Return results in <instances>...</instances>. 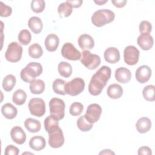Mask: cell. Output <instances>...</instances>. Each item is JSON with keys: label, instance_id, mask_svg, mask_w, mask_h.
Listing matches in <instances>:
<instances>
[{"label": "cell", "instance_id": "6da1fadb", "mask_svg": "<svg viewBox=\"0 0 155 155\" xmlns=\"http://www.w3.org/2000/svg\"><path fill=\"white\" fill-rule=\"evenodd\" d=\"M111 68L104 65L91 77L88 85V91L93 96L100 94L111 77Z\"/></svg>", "mask_w": 155, "mask_h": 155}, {"label": "cell", "instance_id": "7a4b0ae2", "mask_svg": "<svg viewBox=\"0 0 155 155\" xmlns=\"http://www.w3.org/2000/svg\"><path fill=\"white\" fill-rule=\"evenodd\" d=\"M42 67L39 62H31L28 64L25 68L22 69L20 76L22 80L25 82L30 83L35 78L41 74Z\"/></svg>", "mask_w": 155, "mask_h": 155}, {"label": "cell", "instance_id": "3957f363", "mask_svg": "<svg viewBox=\"0 0 155 155\" xmlns=\"http://www.w3.org/2000/svg\"><path fill=\"white\" fill-rule=\"evenodd\" d=\"M114 13L109 9L97 10L92 15L91 22L97 27H102L113 22L114 19Z\"/></svg>", "mask_w": 155, "mask_h": 155}, {"label": "cell", "instance_id": "277c9868", "mask_svg": "<svg viewBox=\"0 0 155 155\" xmlns=\"http://www.w3.org/2000/svg\"><path fill=\"white\" fill-rule=\"evenodd\" d=\"M50 115L55 117L59 120L64 118L65 116V105L63 100L53 97L49 102Z\"/></svg>", "mask_w": 155, "mask_h": 155}, {"label": "cell", "instance_id": "5b68a950", "mask_svg": "<svg viewBox=\"0 0 155 155\" xmlns=\"http://www.w3.org/2000/svg\"><path fill=\"white\" fill-rule=\"evenodd\" d=\"M22 47L16 42H12L8 45L5 53V58L10 62H18L22 57Z\"/></svg>", "mask_w": 155, "mask_h": 155}, {"label": "cell", "instance_id": "8992f818", "mask_svg": "<svg viewBox=\"0 0 155 155\" xmlns=\"http://www.w3.org/2000/svg\"><path fill=\"white\" fill-rule=\"evenodd\" d=\"M82 54L81 62L88 69L94 70L101 64V60L98 55L93 54L87 50H84Z\"/></svg>", "mask_w": 155, "mask_h": 155}, {"label": "cell", "instance_id": "52a82bcc", "mask_svg": "<svg viewBox=\"0 0 155 155\" xmlns=\"http://www.w3.org/2000/svg\"><path fill=\"white\" fill-rule=\"evenodd\" d=\"M85 88L84 80L81 78L73 79L68 82H66L65 91L67 94L75 96L81 93Z\"/></svg>", "mask_w": 155, "mask_h": 155}, {"label": "cell", "instance_id": "ba28073f", "mask_svg": "<svg viewBox=\"0 0 155 155\" xmlns=\"http://www.w3.org/2000/svg\"><path fill=\"white\" fill-rule=\"evenodd\" d=\"M28 107L31 114L35 116L41 117L45 113V104L41 98L34 97L31 99Z\"/></svg>", "mask_w": 155, "mask_h": 155}, {"label": "cell", "instance_id": "9c48e42d", "mask_svg": "<svg viewBox=\"0 0 155 155\" xmlns=\"http://www.w3.org/2000/svg\"><path fill=\"white\" fill-rule=\"evenodd\" d=\"M61 54L65 59L70 61H77L81 58V52L70 42H66L63 45Z\"/></svg>", "mask_w": 155, "mask_h": 155}, {"label": "cell", "instance_id": "30bf717a", "mask_svg": "<svg viewBox=\"0 0 155 155\" xmlns=\"http://www.w3.org/2000/svg\"><path fill=\"white\" fill-rule=\"evenodd\" d=\"M139 50L133 45L126 47L124 51V59L125 62L129 65H136L139 61Z\"/></svg>", "mask_w": 155, "mask_h": 155}, {"label": "cell", "instance_id": "8fae6325", "mask_svg": "<svg viewBox=\"0 0 155 155\" xmlns=\"http://www.w3.org/2000/svg\"><path fill=\"white\" fill-rule=\"evenodd\" d=\"M101 113V107L97 104H91L88 106L84 116L90 123L94 124L99 120Z\"/></svg>", "mask_w": 155, "mask_h": 155}, {"label": "cell", "instance_id": "7c38bea8", "mask_svg": "<svg viewBox=\"0 0 155 155\" xmlns=\"http://www.w3.org/2000/svg\"><path fill=\"white\" fill-rule=\"evenodd\" d=\"M64 143V137L62 130L58 128L55 131L49 133L48 144L53 148H58L63 145Z\"/></svg>", "mask_w": 155, "mask_h": 155}, {"label": "cell", "instance_id": "4fadbf2b", "mask_svg": "<svg viewBox=\"0 0 155 155\" xmlns=\"http://www.w3.org/2000/svg\"><path fill=\"white\" fill-rule=\"evenodd\" d=\"M136 80L140 84H144L149 81L151 76V69L148 65H142L136 71Z\"/></svg>", "mask_w": 155, "mask_h": 155}, {"label": "cell", "instance_id": "5bb4252c", "mask_svg": "<svg viewBox=\"0 0 155 155\" xmlns=\"http://www.w3.org/2000/svg\"><path fill=\"white\" fill-rule=\"evenodd\" d=\"M138 45L143 50H150L154 44L153 38L150 34L142 33L140 34L137 39Z\"/></svg>", "mask_w": 155, "mask_h": 155}, {"label": "cell", "instance_id": "9a60e30c", "mask_svg": "<svg viewBox=\"0 0 155 155\" xmlns=\"http://www.w3.org/2000/svg\"><path fill=\"white\" fill-rule=\"evenodd\" d=\"M10 136L12 140L18 145L23 144L26 140L25 133L19 126H15L12 128Z\"/></svg>", "mask_w": 155, "mask_h": 155}, {"label": "cell", "instance_id": "2e32d148", "mask_svg": "<svg viewBox=\"0 0 155 155\" xmlns=\"http://www.w3.org/2000/svg\"><path fill=\"white\" fill-rule=\"evenodd\" d=\"M105 61L110 64H115L120 60V53L116 47H109L107 48L104 53Z\"/></svg>", "mask_w": 155, "mask_h": 155}, {"label": "cell", "instance_id": "e0dca14e", "mask_svg": "<svg viewBox=\"0 0 155 155\" xmlns=\"http://www.w3.org/2000/svg\"><path fill=\"white\" fill-rule=\"evenodd\" d=\"M115 78L120 83H128L131 78V71L125 67H119L115 71Z\"/></svg>", "mask_w": 155, "mask_h": 155}, {"label": "cell", "instance_id": "ac0fdd59", "mask_svg": "<svg viewBox=\"0 0 155 155\" xmlns=\"http://www.w3.org/2000/svg\"><path fill=\"white\" fill-rule=\"evenodd\" d=\"M78 44L82 50H91L94 46V41L90 35L85 33L79 36Z\"/></svg>", "mask_w": 155, "mask_h": 155}, {"label": "cell", "instance_id": "d6986e66", "mask_svg": "<svg viewBox=\"0 0 155 155\" xmlns=\"http://www.w3.org/2000/svg\"><path fill=\"white\" fill-rule=\"evenodd\" d=\"M59 43V39L58 36L53 33L49 34L47 36L44 44L45 48L48 51H54L56 50Z\"/></svg>", "mask_w": 155, "mask_h": 155}, {"label": "cell", "instance_id": "ffe728a7", "mask_svg": "<svg viewBox=\"0 0 155 155\" xmlns=\"http://www.w3.org/2000/svg\"><path fill=\"white\" fill-rule=\"evenodd\" d=\"M151 127V121L147 117L140 118L136 124V128L140 133H145L148 132Z\"/></svg>", "mask_w": 155, "mask_h": 155}, {"label": "cell", "instance_id": "44dd1931", "mask_svg": "<svg viewBox=\"0 0 155 155\" xmlns=\"http://www.w3.org/2000/svg\"><path fill=\"white\" fill-rule=\"evenodd\" d=\"M45 145L46 142L45 139L40 136H33L29 141L30 147L35 151H40L44 149Z\"/></svg>", "mask_w": 155, "mask_h": 155}, {"label": "cell", "instance_id": "7402d4cb", "mask_svg": "<svg viewBox=\"0 0 155 155\" xmlns=\"http://www.w3.org/2000/svg\"><path fill=\"white\" fill-rule=\"evenodd\" d=\"M28 26L35 34L41 33L43 28V24L41 19L37 16H32L28 19Z\"/></svg>", "mask_w": 155, "mask_h": 155}, {"label": "cell", "instance_id": "603a6c76", "mask_svg": "<svg viewBox=\"0 0 155 155\" xmlns=\"http://www.w3.org/2000/svg\"><path fill=\"white\" fill-rule=\"evenodd\" d=\"M1 113L2 115L8 119L15 118L17 114V108L10 103H6L1 107Z\"/></svg>", "mask_w": 155, "mask_h": 155}, {"label": "cell", "instance_id": "cb8c5ba5", "mask_svg": "<svg viewBox=\"0 0 155 155\" xmlns=\"http://www.w3.org/2000/svg\"><path fill=\"white\" fill-rule=\"evenodd\" d=\"M44 124L45 129L48 134L59 128V120L51 115H50L45 119Z\"/></svg>", "mask_w": 155, "mask_h": 155}, {"label": "cell", "instance_id": "d4e9b609", "mask_svg": "<svg viewBox=\"0 0 155 155\" xmlns=\"http://www.w3.org/2000/svg\"><path fill=\"white\" fill-rule=\"evenodd\" d=\"M107 93L110 98L114 99H119L123 94V88L117 84H113L108 86Z\"/></svg>", "mask_w": 155, "mask_h": 155}, {"label": "cell", "instance_id": "484cf974", "mask_svg": "<svg viewBox=\"0 0 155 155\" xmlns=\"http://www.w3.org/2000/svg\"><path fill=\"white\" fill-rule=\"evenodd\" d=\"M24 126L25 128L31 133H37L40 131L41 128V122L35 119L29 117L24 122Z\"/></svg>", "mask_w": 155, "mask_h": 155}, {"label": "cell", "instance_id": "4316f807", "mask_svg": "<svg viewBox=\"0 0 155 155\" xmlns=\"http://www.w3.org/2000/svg\"><path fill=\"white\" fill-rule=\"evenodd\" d=\"M29 88L31 93L41 94L45 90V83L41 79H35L30 83Z\"/></svg>", "mask_w": 155, "mask_h": 155}, {"label": "cell", "instance_id": "83f0119b", "mask_svg": "<svg viewBox=\"0 0 155 155\" xmlns=\"http://www.w3.org/2000/svg\"><path fill=\"white\" fill-rule=\"evenodd\" d=\"M58 70L61 76L68 78L71 75L72 67L69 63L65 61H61L58 64Z\"/></svg>", "mask_w": 155, "mask_h": 155}, {"label": "cell", "instance_id": "f1b7e54d", "mask_svg": "<svg viewBox=\"0 0 155 155\" xmlns=\"http://www.w3.org/2000/svg\"><path fill=\"white\" fill-rule=\"evenodd\" d=\"M66 82L61 79H56L54 81L52 84V88L54 92L61 95H65L67 94L65 91Z\"/></svg>", "mask_w": 155, "mask_h": 155}, {"label": "cell", "instance_id": "f546056e", "mask_svg": "<svg viewBox=\"0 0 155 155\" xmlns=\"http://www.w3.org/2000/svg\"><path fill=\"white\" fill-rule=\"evenodd\" d=\"M27 99V94L24 90L22 89L16 90L12 96L13 102L17 105H23Z\"/></svg>", "mask_w": 155, "mask_h": 155}, {"label": "cell", "instance_id": "4dcf8cb0", "mask_svg": "<svg viewBox=\"0 0 155 155\" xmlns=\"http://www.w3.org/2000/svg\"><path fill=\"white\" fill-rule=\"evenodd\" d=\"M72 10L73 7L67 1L61 3L58 8V12L61 18L69 16L71 14Z\"/></svg>", "mask_w": 155, "mask_h": 155}, {"label": "cell", "instance_id": "1f68e13d", "mask_svg": "<svg viewBox=\"0 0 155 155\" xmlns=\"http://www.w3.org/2000/svg\"><path fill=\"white\" fill-rule=\"evenodd\" d=\"M28 53L31 58L33 59H38L42 56L43 51L41 46L39 44L35 43L28 47Z\"/></svg>", "mask_w": 155, "mask_h": 155}, {"label": "cell", "instance_id": "d6a6232c", "mask_svg": "<svg viewBox=\"0 0 155 155\" xmlns=\"http://www.w3.org/2000/svg\"><path fill=\"white\" fill-rule=\"evenodd\" d=\"M16 84V78L13 74L7 75L3 79L2 87L6 91H10L12 90Z\"/></svg>", "mask_w": 155, "mask_h": 155}, {"label": "cell", "instance_id": "836d02e7", "mask_svg": "<svg viewBox=\"0 0 155 155\" xmlns=\"http://www.w3.org/2000/svg\"><path fill=\"white\" fill-rule=\"evenodd\" d=\"M76 124L78 128L82 131H88L92 128L93 126V124L90 123L85 119L84 115L80 116L78 118Z\"/></svg>", "mask_w": 155, "mask_h": 155}, {"label": "cell", "instance_id": "e575fe53", "mask_svg": "<svg viewBox=\"0 0 155 155\" xmlns=\"http://www.w3.org/2000/svg\"><path fill=\"white\" fill-rule=\"evenodd\" d=\"M154 90L155 87L153 85H148L145 87L142 91L143 98L148 101H154L155 100Z\"/></svg>", "mask_w": 155, "mask_h": 155}, {"label": "cell", "instance_id": "d590c367", "mask_svg": "<svg viewBox=\"0 0 155 155\" xmlns=\"http://www.w3.org/2000/svg\"><path fill=\"white\" fill-rule=\"evenodd\" d=\"M31 40V35L30 32L26 30H22L18 35V41L21 44L24 45H28Z\"/></svg>", "mask_w": 155, "mask_h": 155}, {"label": "cell", "instance_id": "8d00e7d4", "mask_svg": "<svg viewBox=\"0 0 155 155\" xmlns=\"http://www.w3.org/2000/svg\"><path fill=\"white\" fill-rule=\"evenodd\" d=\"M45 7V2L43 0H33L31 2V8L33 12L36 13H41Z\"/></svg>", "mask_w": 155, "mask_h": 155}, {"label": "cell", "instance_id": "74e56055", "mask_svg": "<svg viewBox=\"0 0 155 155\" xmlns=\"http://www.w3.org/2000/svg\"><path fill=\"white\" fill-rule=\"evenodd\" d=\"M83 109L84 106L81 103L75 102L71 104L69 109V112L71 115L73 116H76L80 115L82 113Z\"/></svg>", "mask_w": 155, "mask_h": 155}, {"label": "cell", "instance_id": "f35d334b", "mask_svg": "<svg viewBox=\"0 0 155 155\" xmlns=\"http://www.w3.org/2000/svg\"><path fill=\"white\" fill-rule=\"evenodd\" d=\"M139 31L141 34L148 33L150 34L152 30L151 24L148 21H142L140 22L139 27Z\"/></svg>", "mask_w": 155, "mask_h": 155}, {"label": "cell", "instance_id": "ab89813d", "mask_svg": "<svg viewBox=\"0 0 155 155\" xmlns=\"http://www.w3.org/2000/svg\"><path fill=\"white\" fill-rule=\"evenodd\" d=\"M0 8H1V13L0 15L2 17H8L11 15L12 12V8L4 4L2 2H0Z\"/></svg>", "mask_w": 155, "mask_h": 155}, {"label": "cell", "instance_id": "60d3db41", "mask_svg": "<svg viewBox=\"0 0 155 155\" xmlns=\"http://www.w3.org/2000/svg\"><path fill=\"white\" fill-rule=\"evenodd\" d=\"M19 151V150L16 147L13 145H9L6 147L4 154L5 155H18Z\"/></svg>", "mask_w": 155, "mask_h": 155}, {"label": "cell", "instance_id": "b9f144b4", "mask_svg": "<svg viewBox=\"0 0 155 155\" xmlns=\"http://www.w3.org/2000/svg\"><path fill=\"white\" fill-rule=\"evenodd\" d=\"M152 154V151L150 148L147 146H143L139 148L138 150V154H145V155H151Z\"/></svg>", "mask_w": 155, "mask_h": 155}, {"label": "cell", "instance_id": "7bdbcfd3", "mask_svg": "<svg viewBox=\"0 0 155 155\" xmlns=\"http://www.w3.org/2000/svg\"><path fill=\"white\" fill-rule=\"evenodd\" d=\"M67 2L70 4L73 8H79L81 6L83 3L82 0H72V1H67Z\"/></svg>", "mask_w": 155, "mask_h": 155}, {"label": "cell", "instance_id": "ee69618b", "mask_svg": "<svg viewBox=\"0 0 155 155\" xmlns=\"http://www.w3.org/2000/svg\"><path fill=\"white\" fill-rule=\"evenodd\" d=\"M111 2L113 4V5L117 7V8H122V7H124L127 2V0H116V1H112Z\"/></svg>", "mask_w": 155, "mask_h": 155}, {"label": "cell", "instance_id": "f6af8a7d", "mask_svg": "<svg viewBox=\"0 0 155 155\" xmlns=\"http://www.w3.org/2000/svg\"><path fill=\"white\" fill-rule=\"evenodd\" d=\"M99 154H114V153L111 150L107 149V150H104L103 151H101L99 153Z\"/></svg>", "mask_w": 155, "mask_h": 155}, {"label": "cell", "instance_id": "bcb514c9", "mask_svg": "<svg viewBox=\"0 0 155 155\" xmlns=\"http://www.w3.org/2000/svg\"><path fill=\"white\" fill-rule=\"evenodd\" d=\"M96 4H97L99 5H102L103 4H104L105 3L108 2V0H104V1H94Z\"/></svg>", "mask_w": 155, "mask_h": 155}]
</instances>
